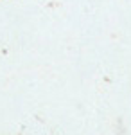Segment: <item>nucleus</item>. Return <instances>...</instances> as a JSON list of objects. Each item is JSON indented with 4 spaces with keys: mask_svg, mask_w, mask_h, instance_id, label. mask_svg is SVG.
<instances>
[]
</instances>
